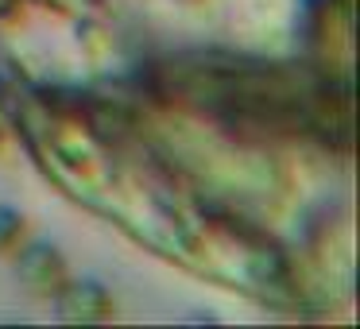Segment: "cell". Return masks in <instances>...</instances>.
<instances>
[{"label": "cell", "instance_id": "1", "mask_svg": "<svg viewBox=\"0 0 360 329\" xmlns=\"http://www.w3.org/2000/svg\"><path fill=\"white\" fill-rule=\"evenodd\" d=\"M302 35H306L310 55L321 58V74H326V78H337L333 55L341 58V66L349 70L352 55H345V51L337 47L333 35L345 43V47H352V0H306ZM337 82H345V78H337Z\"/></svg>", "mask_w": 360, "mask_h": 329}, {"label": "cell", "instance_id": "6", "mask_svg": "<svg viewBox=\"0 0 360 329\" xmlns=\"http://www.w3.org/2000/svg\"><path fill=\"white\" fill-rule=\"evenodd\" d=\"M27 12V0H0V24H20Z\"/></svg>", "mask_w": 360, "mask_h": 329}, {"label": "cell", "instance_id": "2", "mask_svg": "<svg viewBox=\"0 0 360 329\" xmlns=\"http://www.w3.org/2000/svg\"><path fill=\"white\" fill-rule=\"evenodd\" d=\"M51 306H55V318L70 321V325H97V321H109L117 314L112 290L97 279H66L51 295Z\"/></svg>", "mask_w": 360, "mask_h": 329}, {"label": "cell", "instance_id": "4", "mask_svg": "<svg viewBox=\"0 0 360 329\" xmlns=\"http://www.w3.org/2000/svg\"><path fill=\"white\" fill-rule=\"evenodd\" d=\"M27 240V217L16 205L0 202V256H12Z\"/></svg>", "mask_w": 360, "mask_h": 329}, {"label": "cell", "instance_id": "5", "mask_svg": "<svg viewBox=\"0 0 360 329\" xmlns=\"http://www.w3.org/2000/svg\"><path fill=\"white\" fill-rule=\"evenodd\" d=\"M27 4L47 8V12H55V16H74V12L82 8V0H27Z\"/></svg>", "mask_w": 360, "mask_h": 329}, {"label": "cell", "instance_id": "3", "mask_svg": "<svg viewBox=\"0 0 360 329\" xmlns=\"http://www.w3.org/2000/svg\"><path fill=\"white\" fill-rule=\"evenodd\" d=\"M70 279V264L51 240H32L16 248V283L35 298H51Z\"/></svg>", "mask_w": 360, "mask_h": 329}]
</instances>
